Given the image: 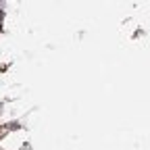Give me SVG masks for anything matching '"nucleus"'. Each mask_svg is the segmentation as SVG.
<instances>
[]
</instances>
